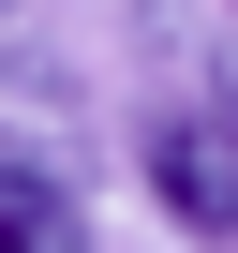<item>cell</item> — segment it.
I'll return each mask as SVG.
<instances>
[{
  "instance_id": "6da1fadb",
  "label": "cell",
  "mask_w": 238,
  "mask_h": 253,
  "mask_svg": "<svg viewBox=\"0 0 238 253\" xmlns=\"http://www.w3.org/2000/svg\"><path fill=\"white\" fill-rule=\"evenodd\" d=\"M134 164H149V194L179 209V223H208V238H238V134H223V119H149V134H134Z\"/></svg>"
},
{
  "instance_id": "7a4b0ae2",
  "label": "cell",
  "mask_w": 238,
  "mask_h": 253,
  "mask_svg": "<svg viewBox=\"0 0 238 253\" xmlns=\"http://www.w3.org/2000/svg\"><path fill=\"white\" fill-rule=\"evenodd\" d=\"M0 253H75V194L30 179V164H0Z\"/></svg>"
}]
</instances>
